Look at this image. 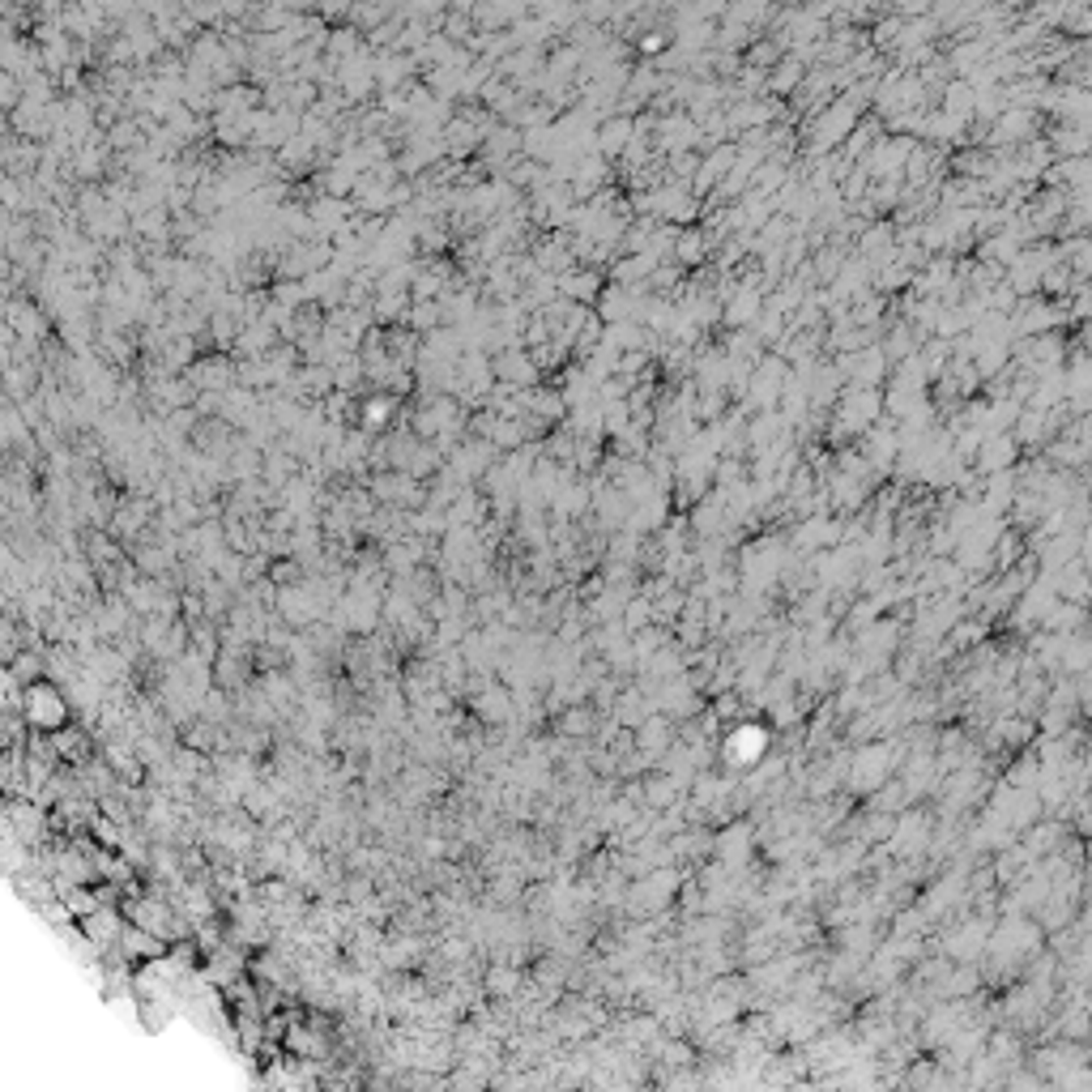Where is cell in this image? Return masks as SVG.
<instances>
[{"instance_id": "cell-1", "label": "cell", "mask_w": 1092, "mask_h": 1092, "mask_svg": "<svg viewBox=\"0 0 1092 1092\" xmlns=\"http://www.w3.org/2000/svg\"><path fill=\"white\" fill-rule=\"evenodd\" d=\"M26 717H30L34 730L60 735V730L69 726V704H65V695H60L56 688H47V683H34V688L26 691Z\"/></svg>"}, {"instance_id": "cell-2", "label": "cell", "mask_w": 1092, "mask_h": 1092, "mask_svg": "<svg viewBox=\"0 0 1092 1092\" xmlns=\"http://www.w3.org/2000/svg\"><path fill=\"white\" fill-rule=\"evenodd\" d=\"M389 410H393V398H389V393H380V398H367V402H363V427L389 423Z\"/></svg>"}]
</instances>
